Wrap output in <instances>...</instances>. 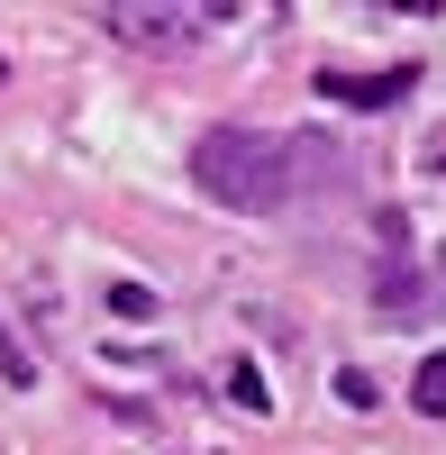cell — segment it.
<instances>
[{"instance_id": "1", "label": "cell", "mask_w": 446, "mask_h": 455, "mask_svg": "<svg viewBox=\"0 0 446 455\" xmlns=\"http://www.w3.org/2000/svg\"><path fill=\"white\" fill-rule=\"evenodd\" d=\"M192 182L219 210H255L274 219L291 201H310L319 182H338V156L328 137H274V128H210L192 146Z\"/></svg>"}, {"instance_id": "2", "label": "cell", "mask_w": 446, "mask_h": 455, "mask_svg": "<svg viewBox=\"0 0 446 455\" xmlns=\"http://www.w3.org/2000/svg\"><path fill=\"white\" fill-rule=\"evenodd\" d=\"M419 92V64H392V73H319V100L328 109H401Z\"/></svg>"}, {"instance_id": "3", "label": "cell", "mask_w": 446, "mask_h": 455, "mask_svg": "<svg viewBox=\"0 0 446 455\" xmlns=\"http://www.w3.org/2000/svg\"><path fill=\"white\" fill-rule=\"evenodd\" d=\"M100 28H128V36H146V46H173V36H192L201 19L192 10H100Z\"/></svg>"}, {"instance_id": "4", "label": "cell", "mask_w": 446, "mask_h": 455, "mask_svg": "<svg viewBox=\"0 0 446 455\" xmlns=\"http://www.w3.org/2000/svg\"><path fill=\"white\" fill-rule=\"evenodd\" d=\"M410 410H419V419H446V347L419 364V383H410Z\"/></svg>"}, {"instance_id": "5", "label": "cell", "mask_w": 446, "mask_h": 455, "mask_svg": "<svg viewBox=\"0 0 446 455\" xmlns=\"http://www.w3.org/2000/svg\"><path fill=\"white\" fill-rule=\"evenodd\" d=\"M0 383H36V364L19 355V337H10V328H0Z\"/></svg>"}, {"instance_id": "6", "label": "cell", "mask_w": 446, "mask_h": 455, "mask_svg": "<svg viewBox=\"0 0 446 455\" xmlns=\"http://www.w3.org/2000/svg\"><path fill=\"white\" fill-rule=\"evenodd\" d=\"M109 310H119V319H146V310H155V291H146V283H119V291H109Z\"/></svg>"}, {"instance_id": "7", "label": "cell", "mask_w": 446, "mask_h": 455, "mask_svg": "<svg viewBox=\"0 0 446 455\" xmlns=\"http://www.w3.org/2000/svg\"><path fill=\"white\" fill-rule=\"evenodd\" d=\"M338 392H346V410H374V401H383V392H374V373H355V364L338 373Z\"/></svg>"}, {"instance_id": "8", "label": "cell", "mask_w": 446, "mask_h": 455, "mask_svg": "<svg viewBox=\"0 0 446 455\" xmlns=\"http://www.w3.org/2000/svg\"><path fill=\"white\" fill-rule=\"evenodd\" d=\"M228 392H237V410H265V383H255V364H237V373H228Z\"/></svg>"}]
</instances>
